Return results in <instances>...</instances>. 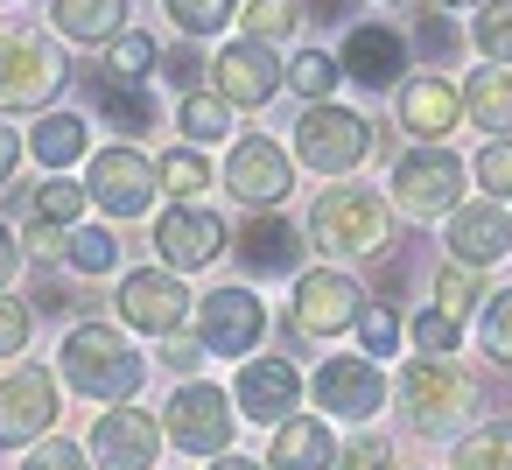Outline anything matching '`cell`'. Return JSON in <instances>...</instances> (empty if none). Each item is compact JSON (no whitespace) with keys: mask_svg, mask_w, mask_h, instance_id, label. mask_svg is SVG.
I'll list each match as a JSON object with an SVG mask.
<instances>
[{"mask_svg":"<svg viewBox=\"0 0 512 470\" xmlns=\"http://www.w3.org/2000/svg\"><path fill=\"white\" fill-rule=\"evenodd\" d=\"M463 113H470L491 141H512V71H505V64L470 71V85H463Z\"/></svg>","mask_w":512,"mask_h":470,"instance_id":"484cf974","label":"cell"},{"mask_svg":"<svg viewBox=\"0 0 512 470\" xmlns=\"http://www.w3.org/2000/svg\"><path fill=\"white\" fill-rule=\"evenodd\" d=\"M190 288H183V274H169V267H134V274H120V323L127 330H141V337H176L183 330V316H190Z\"/></svg>","mask_w":512,"mask_h":470,"instance_id":"4fadbf2b","label":"cell"},{"mask_svg":"<svg viewBox=\"0 0 512 470\" xmlns=\"http://www.w3.org/2000/svg\"><path fill=\"white\" fill-rule=\"evenodd\" d=\"M92 470H155V456H162V428H155V414L148 407H113V414H99L92 421Z\"/></svg>","mask_w":512,"mask_h":470,"instance_id":"2e32d148","label":"cell"},{"mask_svg":"<svg viewBox=\"0 0 512 470\" xmlns=\"http://www.w3.org/2000/svg\"><path fill=\"white\" fill-rule=\"evenodd\" d=\"M442 246H449L456 267H491V260L512 253V218L498 211V197H484V204H456V211L442 218Z\"/></svg>","mask_w":512,"mask_h":470,"instance_id":"ffe728a7","label":"cell"},{"mask_svg":"<svg viewBox=\"0 0 512 470\" xmlns=\"http://www.w3.org/2000/svg\"><path fill=\"white\" fill-rule=\"evenodd\" d=\"M400 414H407L414 435H449L470 414V379L449 358H414L400 372Z\"/></svg>","mask_w":512,"mask_h":470,"instance_id":"52a82bcc","label":"cell"},{"mask_svg":"<svg viewBox=\"0 0 512 470\" xmlns=\"http://www.w3.org/2000/svg\"><path fill=\"white\" fill-rule=\"evenodd\" d=\"M407 337H414V351H421V358H449V351L463 344V323H456V316H442V309H421Z\"/></svg>","mask_w":512,"mask_h":470,"instance_id":"ab89813d","label":"cell"},{"mask_svg":"<svg viewBox=\"0 0 512 470\" xmlns=\"http://www.w3.org/2000/svg\"><path fill=\"white\" fill-rule=\"evenodd\" d=\"M281 78H288L302 99H316V106H323V99H330V85H337V57H323V50H302V57H295Z\"/></svg>","mask_w":512,"mask_h":470,"instance_id":"f35d334b","label":"cell"},{"mask_svg":"<svg viewBox=\"0 0 512 470\" xmlns=\"http://www.w3.org/2000/svg\"><path fill=\"white\" fill-rule=\"evenodd\" d=\"M239 22H246L253 43H281V36L302 29V8L295 0H253V8H239Z\"/></svg>","mask_w":512,"mask_h":470,"instance_id":"e575fe53","label":"cell"},{"mask_svg":"<svg viewBox=\"0 0 512 470\" xmlns=\"http://www.w3.org/2000/svg\"><path fill=\"white\" fill-rule=\"evenodd\" d=\"M155 169H162V190H169L176 204H190L197 190H211V162H204V148H169Z\"/></svg>","mask_w":512,"mask_h":470,"instance_id":"836d02e7","label":"cell"},{"mask_svg":"<svg viewBox=\"0 0 512 470\" xmlns=\"http://www.w3.org/2000/svg\"><path fill=\"white\" fill-rule=\"evenodd\" d=\"M470 36H477V50L491 64H512V0H484L477 22H470Z\"/></svg>","mask_w":512,"mask_h":470,"instance_id":"d590c367","label":"cell"},{"mask_svg":"<svg viewBox=\"0 0 512 470\" xmlns=\"http://www.w3.org/2000/svg\"><path fill=\"white\" fill-rule=\"evenodd\" d=\"M456 113H463V99H456V85L449 78H407L400 85V127L414 134V141H442V134H456Z\"/></svg>","mask_w":512,"mask_h":470,"instance_id":"7402d4cb","label":"cell"},{"mask_svg":"<svg viewBox=\"0 0 512 470\" xmlns=\"http://www.w3.org/2000/svg\"><path fill=\"white\" fill-rule=\"evenodd\" d=\"M211 470H267V463H253V456H239V449H225V456H211Z\"/></svg>","mask_w":512,"mask_h":470,"instance_id":"f5cc1de1","label":"cell"},{"mask_svg":"<svg viewBox=\"0 0 512 470\" xmlns=\"http://www.w3.org/2000/svg\"><path fill=\"white\" fill-rule=\"evenodd\" d=\"M365 155H372V120H365V113L323 99V106H309V113L295 120V162H302V169L344 183L351 169H365Z\"/></svg>","mask_w":512,"mask_h":470,"instance_id":"3957f363","label":"cell"},{"mask_svg":"<svg viewBox=\"0 0 512 470\" xmlns=\"http://www.w3.org/2000/svg\"><path fill=\"white\" fill-rule=\"evenodd\" d=\"M281 57H274V43H253V36H232L218 57H211V78H218V99L232 106V113H253V106H267L274 92H281Z\"/></svg>","mask_w":512,"mask_h":470,"instance_id":"5bb4252c","label":"cell"},{"mask_svg":"<svg viewBox=\"0 0 512 470\" xmlns=\"http://www.w3.org/2000/svg\"><path fill=\"white\" fill-rule=\"evenodd\" d=\"M393 197L386 204H400V218H449L456 204H463V162L449 155V148H407L400 162H393V183H386Z\"/></svg>","mask_w":512,"mask_h":470,"instance_id":"8992f818","label":"cell"},{"mask_svg":"<svg viewBox=\"0 0 512 470\" xmlns=\"http://www.w3.org/2000/svg\"><path fill=\"white\" fill-rule=\"evenodd\" d=\"M309 393H316V407L337 414V421H372V414L386 407V372H379L372 358H323L316 379H309Z\"/></svg>","mask_w":512,"mask_h":470,"instance_id":"e0dca14e","label":"cell"},{"mask_svg":"<svg viewBox=\"0 0 512 470\" xmlns=\"http://www.w3.org/2000/svg\"><path fill=\"white\" fill-rule=\"evenodd\" d=\"M225 246H232V225H225L218 211H204V204H176V211L155 218V253H162L169 274H197V267H211Z\"/></svg>","mask_w":512,"mask_h":470,"instance_id":"9a60e30c","label":"cell"},{"mask_svg":"<svg viewBox=\"0 0 512 470\" xmlns=\"http://www.w3.org/2000/svg\"><path fill=\"white\" fill-rule=\"evenodd\" d=\"M358 337H365V358H393V344H400V316H393L386 302H365V309H358Z\"/></svg>","mask_w":512,"mask_h":470,"instance_id":"b9f144b4","label":"cell"},{"mask_svg":"<svg viewBox=\"0 0 512 470\" xmlns=\"http://www.w3.org/2000/svg\"><path fill=\"white\" fill-rule=\"evenodd\" d=\"M169 78H176L183 92H197V57H190V50H183V57H169Z\"/></svg>","mask_w":512,"mask_h":470,"instance_id":"816d5d0a","label":"cell"},{"mask_svg":"<svg viewBox=\"0 0 512 470\" xmlns=\"http://www.w3.org/2000/svg\"><path fill=\"white\" fill-rule=\"evenodd\" d=\"M477 183H484L491 197H512V141H491V148L477 155Z\"/></svg>","mask_w":512,"mask_h":470,"instance_id":"f6af8a7d","label":"cell"},{"mask_svg":"<svg viewBox=\"0 0 512 470\" xmlns=\"http://www.w3.org/2000/svg\"><path fill=\"white\" fill-rule=\"evenodd\" d=\"M22 470H92V456L71 435H43V442H29V463Z\"/></svg>","mask_w":512,"mask_h":470,"instance_id":"7bdbcfd3","label":"cell"},{"mask_svg":"<svg viewBox=\"0 0 512 470\" xmlns=\"http://www.w3.org/2000/svg\"><path fill=\"white\" fill-rule=\"evenodd\" d=\"M134 0H50V29L78 50H106L113 36H127Z\"/></svg>","mask_w":512,"mask_h":470,"instance_id":"44dd1931","label":"cell"},{"mask_svg":"<svg viewBox=\"0 0 512 470\" xmlns=\"http://www.w3.org/2000/svg\"><path fill=\"white\" fill-rule=\"evenodd\" d=\"M232 253L246 260V274H295V260H302V239H295V225L288 218H274V211H253V225H239V239H232Z\"/></svg>","mask_w":512,"mask_h":470,"instance_id":"603a6c76","label":"cell"},{"mask_svg":"<svg viewBox=\"0 0 512 470\" xmlns=\"http://www.w3.org/2000/svg\"><path fill=\"white\" fill-rule=\"evenodd\" d=\"M22 260H29V246H22V232L0 218V295H8L15 281H22Z\"/></svg>","mask_w":512,"mask_h":470,"instance_id":"bcb514c9","label":"cell"},{"mask_svg":"<svg viewBox=\"0 0 512 470\" xmlns=\"http://www.w3.org/2000/svg\"><path fill=\"white\" fill-rule=\"evenodd\" d=\"M64 267H78V274H113V267H120V239H113L106 225H71V232H64Z\"/></svg>","mask_w":512,"mask_h":470,"instance_id":"f546056e","label":"cell"},{"mask_svg":"<svg viewBox=\"0 0 512 470\" xmlns=\"http://www.w3.org/2000/svg\"><path fill=\"white\" fill-rule=\"evenodd\" d=\"M386 232H393V204L365 183H337L309 204V246H323L330 260H372L386 253Z\"/></svg>","mask_w":512,"mask_h":470,"instance_id":"7a4b0ae2","label":"cell"},{"mask_svg":"<svg viewBox=\"0 0 512 470\" xmlns=\"http://www.w3.org/2000/svg\"><path fill=\"white\" fill-rule=\"evenodd\" d=\"M155 64H162V50H155V36H141V29H127V36L106 43V78H120V85H141Z\"/></svg>","mask_w":512,"mask_h":470,"instance_id":"1f68e13d","label":"cell"},{"mask_svg":"<svg viewBox=\"0 0 512 470\" xmlns=\"http://www.w3.org/2000/svg\"><path fill=\"white\" fill-rule=\"evenodd\" d=\"M302 400V372L288 358H246L239 379H232V414L239 421H260V428H281Z\"/></svg>","mask_w":512,"mask_h":470,"instance_id":"ac0fdd59","label":"cell"},{"mask_svg":"<svg viewBox=\"0 0 512 470\" xmlns=\"http://www.w3.org/2000/svg\"><path fill=\"white\" fill-rule=\"evenodd\" d=\"M57 372L50 365H15L0 379V449H29L57 428Z\"/></svg>","mask_w":512,"mask_h":470,"instance_id":"7c38bea8","label":"cell"},{"mask_svg":"<svg viewBox=\"0 0 512 470\" xmlns=\"http://www.w3.org/2000/svg\"><path fill=\"white\" fill-rule=\"evenodd\" d=\"M449 470H512V421H491V428L463 435Z\"/></svg>","mask_w":512,"mask_h":470,"instance_id":"4dcf8cb0","label":"cell"},{"mask_svg":"<svg viewBox=\"0 0 512 470\" xmlns=\"http://www.w3.org/2000/svg\"><path fill=\"white\" fill-rule=\"evenodd\" d=\"M85 183H71V176H50V183H36V204H29V218L36 225H57V232H71L78 218H85Z\"/></svg>","mask_w":512,"mask_h":470,"instance_id":"f1b7e54d","label":"cell"},{"mask_svg":"<svg viewBox=\"0 0 512 470\" xmlns=\"http://www.w3.org/2000/svg\"><path fill=\"white\" fill-rule=\"evenodd\" d=\"M190 316H197V344H204V358H246V351L267 337V302H260L246 281H239V288H211V295H197Z\"/></svg>","mask_w":512,"mask_h":470,"instance_id":"30bf717a","label":"cell"},{"mask_svg":"<svg viewBox=\"0 0 512 470\" xmlns=\"http://www.w3.org/2000/svg\"><path fill=\"white\" fill-rule=\"evenodd\" d=\"M400 71H407V36L386 29V22H358V29L344 36V50H337V78H351V85H365V92L400 85Z\"/></svg>","mask_w":512,"mask_h":470,"instance_id":"d6986e66","label":"cell"},{"mask_svg":"<svg viewBox=\"0 0 512 470\" xmlns=\"http://www.w3.org/2000/svg\"><path fill=\"white\" fill-rule=\"evenodd\" d=\"M477 302H484V295H477V267H456V260H449V267L435 274V309L463 323V316H470Z\"/></svg>","mask_w":512,"mask_h":470,"instance_id":"8d00e7d4","label":"cell"},{"mask_svg":"<svg viewBox=\"0 0 512 470\" xmlns=\"http://www.w3.org/2000/svg\"><path fill=\"white\" fill-rule=\"evenodd\" d=\"M50 176H64L71 162H85L92 155V127H85V113H43L36 127H29V141H22Z\"/></svg>","mask_w":512,"mask_h":470,"instance_id":"d4e9b609","label":"cell"},{"mask_svg":"<svg viewBox=\"0 0 512 470\" xmlns=\"http://www.w3.org/2000/svg\"><path fill=\"white\" fill-rule=\"evenodd\" d=\"M64 85V57L50 36L36 29H8L0 36V113H43Z\"/></svg>","mask_w":512,"mask_h":470,"instance_id":"277c9868","label":"cell"},{"mask_svg":"<svg viewBox=\"0 0 512 470\" xmlns=\"http://www.w3.org/2000/svg\"><path fill=\"white\" fill-rule=\"evenodd\" d=\"M29 337H36V309L8 288V295H0V358H22Z\"/></svg>","mask_w":512,"mask_h":470,"instance_id":"60d3db41","label":"cell"},{"mask_svg":"<svg viewBox=\"0 0 512 470\" xmlns=\"http://www.w3.org/2000/svg\"><path fill=\"white\" fill-rule=\"evenodd\" d=\"M232 393L225 386H204V379H183L162 407V428L183 456H225L232 449Z\"/></svg>","mask_w":512,"mask_h":470,"instance_id":"ba28073f","label":"cell"},{"mask_svg":"<svg viewBox=\"0 0 512 470\" xmlns=\"http://www.w3.org/2000/svg\"><path fill=\"white\" fill-rule=\"evenodd\" d=\"M162 365H169V379H197V365H204V344H197V337H169Z\"/></svg>","mask_w":512,"mask_h":470,"instance_id":"7dc6e473","label":"cell"},{"mask_svg":"<svg viewBox=\"0 0 512 470\" xmlns=\"http://www.w3.org/2000/svg\"><path fill=\"white\" fill-rule=\"evenodd\" d=\"M176 134H183V148L232 141V106H225L218 92H183V99H176Z\"/></svg>","mask_w":512,"mask_h":470,"instance_id":"4316f807","label":"cell"},{"mask_svg":"<svg viewBox=\"0 0 512 470\" xmlns=\"http://www.w3.org/2000/svg\"><path fill=\"white\" fill-rule=\"evenodd\" d=\"M414 43H421V50H428L435 64H442V57L456 50V36H449V22H442V8H435V15H421V36H414Z\"/></svg>","mask_w":512,"mask_h":470,"instance_id":"c3c4849f","label":"cell"},{"mask_svg":"<svg viewBox=\"0 0 512 470\" xmlns=\"http://www.w3.org/2000/svg\"><path fill=\"white\" fill-rule=\"evenodd\" d=\"M337 8H344V0H316V22H330Z\"/></svg>","mask_w":512,"mask_h":470,"instance_id":"db71d44e","label":"cell"},{"mask_svg":"<svg viewBox=\"0 0 512 470\" xmlns=\"http://www.w3.org/2000/svg\"><path fill=\"white\" fill-rule=\"evenodd\" d=\"M435 8H484V0H435Z\"/></svg>","mask_w":512,"mask_h":470,"instance_id":"11a10c76","label":"cell"},{"mask_svg":"<svg viewBox=\"0 0 512 470\" xmlns=\"http://www.w3.org/2000/svg\"><path fill=\"white\" fill-rule=\"evenodd\" d=\"M99 113H106L113 127H127V134H148V127H155V99H148L141 85H120V78H106Z\"/></svg>","mask_w":512,"mask_h":470,"instance_id":"d6a6232c","label":"cell"},{"mask_svg":"<svg viewBox=\"0 0 512 470\" xmlns=\"http://www.w3.org/2000/svg\"><path fill=\"white\" fill-rule=\"evenodd\" d=\"M57 372H64L71 393L127 407L141 393V379H148V358L120 337V323H71L64 344H57Z\"/></svg>","mask_w":512,"mask_h":470,"instance_id":"6da1fadb","label":"cell"},{"mask_svg":"<svg viewBox=\"0 0 512 470\" xmlns=\"http://www.w3.org/2000/svg\"><path fill=\"white\" fill-rule=\"evenodd\" d=\"M337 463V435L316 414H288L267 442V470H330Z\"/></svg>","mask_w":512,"mask_h":470,"instance_id":"cb8c5ba5","label":"cell"},{"mask_svg":"<svg viewBox=\"0 0 512 470\" xmlns=\"http://www.w3.org/2000/svg\"><path fill=\"white\" fill-rule=\"evenodd\" d=\"M365 309V288L344 274V267H302L295 274V302H288V323L295 337H344Z\"/></svg>","mask_w":512,"mask_h":470,"instance_id":"8fae6325","label":"cell"},{"mask_svg":"<svg viewBox=\"0 0 512 470\" xmlns=\"http://www.w3.org/2000/svg\"><path fill=\"white\" fill-rule=\"evenodd\" d=\"M29 253H43V260H64V232H57V225H29Z\"/></svg>","mask_w":512,"mask_h":470,"instance_id":"f907efd6","label":"cell"},{"mask_svg":"<svg viewBox=\"0 0 512 470\" xmlns=\"http://www.w3.org/2000/svg\"><path fill=\"white\" fill-rule=\"evenodd\" d=\"M225 190H232V204H246V211H281L288 190H295L288 148H281L274 134H239L232 155H225Z\"/></svg>","mask_w":512,"mask_h":470,"instance_id":"9c48e42d","label":"cell"},{"mask_svg":"<svg viewBox=\"0 0 512 470\" xmlns=\"http://www.w3.org/2000/svg\"><path fill=\"white\" fill-rule=\"evenodd\" d=\"M330 470H393V442L386 435H351Z\"/></svg>","mask_w":512,"mask_h":470,"instance_id":"ee69618b","label":"cell"},{"mask_svg":"<svg viewBox=\"0 0 512 470\" xmlns=\"http://www.w3.org/2000/svg\"><path fill=\"white\" fill-rule=\"evenodd\" d=\"M477 337H484L491 365H512V288L484 295V323H477Z\"/></svg>","mask_w":512,"mask_h":470,"instance_id":"74e56055","label":"cell"},{"mask_svg":"<svg viewBox=\"0 0 512 470\" xmlns=\"http://www.w3.org/2000/svg\"><path fill=\"white\" fill-rule=\"evenodd\" d=\"M162 15L190 36V43H211L239 22V0H162Z\"/></svg>","mask_w":512,"mask_h":470,"instance_id":"83f0119b","label":"cell"},{"mask_svg":"<svg viewBox=\"0 0 512 470\" xmlns=\"http://www.w3.org/2000/svg\"><path fill=\"white\" fill-rule=\"evenodd\" d=\"M85 197L106 211V218H141L155 197H162V169L134 148V141H113V148H99L92 162H85Z\"/></svg>","mask_w":512,"mask_h":470,"instance_id":"5b68a950","label":"cell"},{"mask_svg":"<svg viewBox=\"0 0 512 470\" xmlns=\"http://www.w3.org/2000/svg\"><path fill=\"white\" fill-rule=\"evenodd\" d=\"M22 155H29V148H22V134H15V127H0V183L22 169Z\"/></svg>","mask_w":512,"mask_h":470,"instance_id":"681fc988","label":"cell"}]
</instances>
